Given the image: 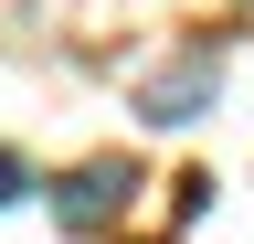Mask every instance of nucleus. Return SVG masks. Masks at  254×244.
<instances>
[{
	"label": "nucleus",
	"instance_id": "1",
	"mask_svg": "<svg viewBox=\"0 0 254 244\" xmlns=\"http://www.w3.org/2000/svg\"><path fill=\"white\" fill-rule=\"evenodd\" d=\"M212 96H222V53H212V43H190V53H170V64L138 85V117H148V128H190Z\"/></svg>",
	"mask_w": 254,
	"mask_h": 244
},
{
	"label": "nucleus",
	"instance_id": "3",
	"mask_svg": "<svg viewBox=\"0 0 254 244\" xmlns=\"http://www.w3.org/2000/svg\"><path fill=\"white\" fill-rule=\"evenodd\" d=\"M21 191H32V170H21V149H0V212H11Z\"/></svg>",
	"mask_w": 254,
	"mask_h": 244
},
{
	"label": "nucleus",
	"instance_id": "2",
	"mask_svg": "<svg viewBox=\"0 0 254 244\" xmlns=\"http://www.w3.org/2000/svg\"><path fill=\"white\" fill-rule=\"evenodd\" d=\"M127 191H138V160L106 149V160H85V170L53 191V223H64V234H106L117 212H127Z\"/></svg>",
	"mask_w": 254,
	"mask_h": 244
}]
</instances>
